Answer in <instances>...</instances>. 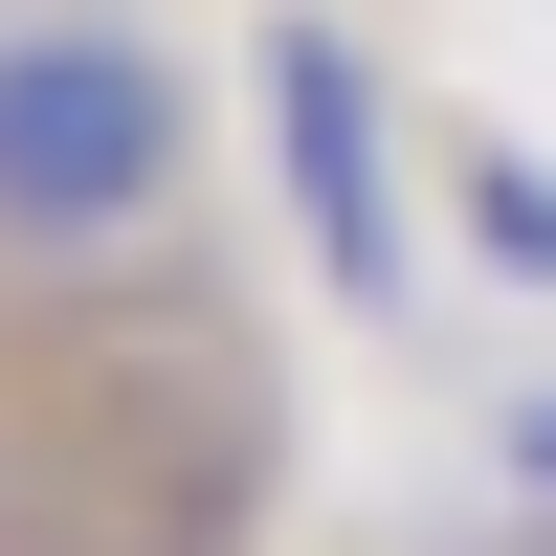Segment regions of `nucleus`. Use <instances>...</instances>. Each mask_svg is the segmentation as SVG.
I'll use <instances>...</instances> for the list:
<instances>
[{"instance_id": "nucleus-1", "label": "nucleus", "mask_w": 556, "mask_h": 556, "mask_svg": "<svg viewBox=\"0 0 556 556\" xmlns=\"http://www.w3.org/2000/svg\"><path fill=\"white\" fill-rule=\"evenodd\" d=\"M178 178H201V89H178L156 23H112V0H23L0 23V267H134L178 223Z\"/></svg>"}, {"instance_id": "nucleus-2", "label": "nucleus", "mask_w": 556, "mask_h": 556, "mask_svg": "<svg viewBox=\"0 0 556 556\" xmlns=\"http://www.w3.org/2000/svg\"><path fill=\"white\" fill-rule=\"evenodd\" d=\"M267 134H290V201H312V245H334V290L379 312L401 290V223H379V89H356L334 23H267Z\"/></svg>"}, {"instance_id": "nucleus-3", "label": "nucleus", "mask_w": 556, "mask_h": 556, "mask_svg": "<svg viewBox=\"0 0 556 556\" xmlns=\"http://www.w3.org/2000/svg\"><path fill=\"white\" fill-rule=\"evenodd\" d=\"M468 223H490V267H513V290H556V178L513 156V134L468 156Z\"/></svg>"}]
</instances>
